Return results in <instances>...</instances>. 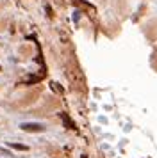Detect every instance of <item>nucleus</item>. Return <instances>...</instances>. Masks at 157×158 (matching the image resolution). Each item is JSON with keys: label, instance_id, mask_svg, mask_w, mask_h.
I'll return each mask as SVG.
<instances>
[{"label": "nucleus", "instance_id": "f257e3e1", "mask_svg": "<svg viewBox=\"0 0 157 158\" xmlns=\"http://www.w3.org/2000/svg\"><path fill=\"white\" fill-rule=\"evenodd\" d=\"M20 128L23 132H29V133H39V132L45 130V125H41V123H21Z\"/></svg>", "mask_w": 157, "mask_h": 158}, {"label": "nucleus", "instance_id": "20e7f679", "mask_svg": "<svg viewBox=\"0 0 157 158\" xmlns=\"http://www.w3.org/2000/svg\"><path fill=\"white\" fill-rule=\"evenodd\" d=\"M0 155H4V157H13L11 149H7V148H0Z\"/></svg>", "mask_w": 157, "mask_h": 158}, {"label": "nucleus", "instance_id": "39448f33", "mask_svg": "<svg viewBox=\"0 0 157 158\" xmlns=\"http://www.w3.org/2000/svg\"><path fill=\"white\" fill-rule=\"evenodd\" d=\"M0 71H2V66H0Z\"/></svg>", "mask_w": 157, "mask_h": 158}, {"label": "nucleus", "instance_id": "7ed1b4c3", "mask_svg": "<svg viewBox=\"0 0 157 158\" xmlns=\"http://www.w3.org/2000/svg\"><path fill=\"white\" fill-rule=\"evenodd\" d=\"M59 116H61V119L64 121V125H66L68 128H75V125H73V123H71V121H70V119L66 117V114H59Z\"/></svg>", "mask_w": 157, "mask_h": 158}, {"label": "nucleus", "instance_id": "f03ea898", "mask_svg": "<svg viewBox=\"0 0 157 158\" xmlns=\"http://www.w3.org/2000/svg\"><path fill=\"white\" fill-rule=\"evenodd\" d=\"M9 148L18 149V151H29V146H25V144H18V142H9Z\"/></svg>", "mask_w": 157, "mask_h": 158}]
</instances>
